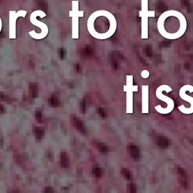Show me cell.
<instances>
[{
    "mask_svg": "<svg viewBox=\"0 0 193 193\" xmlns=\"http://www.w3.org/2000/svg\"><path fill=\"white\" fill-rule=\"evenodd\" d=\"M163 91H166L167 93H170V92L172 91V88L169 85H160L157 88L156 93H155L157 98L159 100L166 103L167 106L165 108H163L161 105H159V106H156L155 107V110H156L159 114L167 115V114L170 113V112L173 111V108H174V101L171 98L167 97L166 95H165L163 93Z\"/></svg>",
    "mask_w": 193,
    "mask_h": 193,
    "instance_id": "1",
    "label": "cell"
},
{
    "mask_svg": "<svg viewBox=\"0 0 193 193\" xmlns=\"http://www.w3.org/2000/svg\"><path fill=\"white\" fill-rule=\"evenodd\" d=\"M75 70L78 73H81V72H82V67H81V66L80 64L77 63V64L75 65Z\"/></svg>",
    "mask_w": 193,
    "mask_h": 193,
    "instance_id": "19",
    "label": "cell"
},
{
    "mask_svg": "<svg viewBox=\"0 0 193 193\" xmlns=\"http://www.w3.org/2000/svg\"><path fill=\"white\" fill-rule=\"evenodd\" d=\"M29 93L32 98H37L39 96V86L36 82H30L29 85Z\"/></svg>",
    "mask_w": 193,
    "mask_h": 193,
    "instance_id": "10",
    "label": "cell"
},
{
    "mask_svg": "<svg viewBox=\"0 0 193 193\" xmlns=\"http://www.w3.org/2000/svg\"><path fill=\"white\" fill-rule=\"evenodd\" d=\"M149 86L142 85V113H149Z\"/></svg>",
    "mask_w": 193,
    "mask_h": 193,
    "instance_id": "8",
    "label": "cell"
},
{
    "mask_svg": "<svg viewBox=\"0 0 193 193\" xmlns=\"http://www.w3.org/2000/svg\"><path fill=\"white\" fill-rule=\"evenodd\" d=\"M45 192H48V193L54 192V190L51 189V187H46V188L45 189Z\"/></svg>",
    "mask_w": 193,
    "mask_h": 193,
    "instance_id": "22",
    "label": "cell"
},
{
    "mask_svg": "<svg viewBox=\"0 0 193 193\" xmlns=\"http://www.w3.org/2000/svg\"><path fill=\"white\" fill-rule=\"evenodd\" d=\"M92 174L93 175V177H101V174H102L101 169H100V167H97V166L93 167V169H92Z\"/></svg>",
    "mask_w": 193,
    "mask_h": 193,
    "instance_id": "14",
    "label": "cell"
},
{
    "mask_svg": "<svg viewBox=\"0 0 193 193\" xmlns=\"http://www.w3.org/2000/svg\"><path fill=\"white\" fill-rule=\"evenodd\" d=\"M134 77L133 75L126 76V85L124 87V91L126 92L127 98V109L126 112L128 113H133V93L134 92L138 91V85H134L133 84Z\"/></svg>",
    "mask_w": 193,
    "mask_h": 193,
    "instance_id": "5",
    "label": "cell"
},
{
    "mask_svg": "<svg viewBox=\"0 0 193 193\" xmlns=\"http://www.w3.org/2000/svg\"><path fill=\"white\" fill-rule=\"evenodd\" d=\"M61 166L63 168L69 167V159L66 152H61Z\"/></svg>",
    "mask_w": 193,
    "mask_h": 193,
    "instance_id": "11",
    "label": "cell"
},
{
    "mask_svg": "<svg viewBox=\"0 0 193 193\" xmlns=\"http://www.w3.org/2000/svg\"><path fill=\"white\" fill-rule=\"evenodd\" d=\"M27 14V11L20 10L18 11H9V21H10V38L14 39L15 38L16 33V21L17 17H24Z\"/></svg>",
    "mask_w": 193,
    "mask_h": 193,
    "instance_id": "7",
    "label": "cell"
},
{
    "mask_svg": "<svg viewBox=\"0 0 193 193\" xmlns=\"http://www.w3.org/2000/svg\"><path fill=\"white\" fill-rule=\"evenodd\" d=\"M155 11L148 9V0H141V10L139 11V17H141V39H148V18L149 17H155Z\"/></svg>",
    "mask_w": 193,
    "mask_h": 193,
    "instance_id": "2",
    "label": "cell"
},
{
    "mask_svg": "<svg viewBox=\"0 0 193 193\" xmlns=\"http://www.w3.org/2000/svg\"><path fill=\"white\" fill-rule=\"evenodd\" d=\"M149 75H150V73H149V72L147 69H144V70H143L142 73H141V76L143 79H148L149 77Z\"/></svg>",
    "mask_w": 193,
    "mask_h": 193,
    "instance_id": "18",
    "label": "cell"
},
{
    "mask_svg": "<svg viewBox=\"0 0 193 193\" xmlns=\"http://www.w3.org/2000/svg\"><path fill=\"white\" fill-rule=\"evenodd\" d=\"M98 149H99V151L101 153H105L107 151V149H106V146L104 144H102V143H99L98 144Z\"/></svg>",
    "mask_w": 193,
    "mask_h": 193,
    "instance_id": "17",
    "label": "cell"
},
{
    "mask_svg": "<svg viewBox=\"0 0 193 193\" xmlns=\"http://www.w3.org/2000/svg\"><path fill=\"white\" fill-rule=\"evenodd\" d=\"M48 105L51 107H58L61 104V101H60L59 98H57V96L56 95H51V98H49L48 99Z\"/></svg>",
    "mask_w": 193,
    "mask_h": 193,
    "instance_id": "13",
    "label": "cell"
},
{
    "mask_svg": "<svg viewBox=\"0 0 193 193\" xmlns=\"http://www.w3.org/2000/svg\"><path fill=\"white\" fill-rule=\"evenodd\" d=\"M73 122L74 127H75L76 130H79L81 134H85L86 133L85 126V124H84V123L82 122V121H81V119H79V118H77V117H74Z\"/></svg>",
    "mask_w": 193,
    "mask_h": 193,
    "instance_id": "9",
    "label": "cell"
},
{
    "mask_svg": "<svg viewBox=\"0 0 193 193\" xmlns=\"http://www.w3.org/2000/svg\"><path fill=\"white\" fill-rule=\"evenodd\" d=\"M86 106H87V104H86V100L85 98H83L82 100L80 102V112L82 114H85L86 112Z\"/></svg>",
    "mask_w": 193,
    "mask_h": 193,
    "instance_id": "15",
    "label": "cell"
},
{
    "mask_svg": "<svg viewBox=\"0 0 193 193\" xmlns=\"http://www.w3.org/2000/svg\"><path fill=\"white\" fill-rule=\"evenodd\" d=\"M46 156L50 161L53 160V153H51V151H48V152H47Z\"/></svg>",
    "mask_w": 193,
    "mask_h": 193,
    "instance_id": "20",
    "label": "cell"
},
{
    "mask_svg": "<svg viewBox=\"0 0 193 193\" xmlns=\"http://www.w3.org/2000/svg\"><path fill=\"white\" fill-rule=\"evenodd\" d=\"M35 117L36 120L38 122H42V114L41 110H36V113H35Z\"/></svg>",
    "mask_w": 193,
    "mask_h": 193,
    "instance_id": "16",
    "label": "cell"
},
{
    "mask_svg": "<svg viewBox=\"0 0 193 193\" xmlns=\"http://www.w3.org/2000/svg\"><path fill=\"white\" fill-rule=\"evenodd\" d=\"M38 16H39L40 17L43 18V17H46V14H45V12H44L43 11L37 10L33 11L30 15L31 23H32L33 24L37 26V27H40V28L42 29V33H41V34H37V33H35L34 31H32V32L30 33V34L32 36V37L36 38V39H42V38H44V37L48 34V27L46 26V24L40 22L39 20H37L36 17Z\"/></svg>",
    "mask_w": 193,
    "mask_h": 193,
    "instance_id": "4",
    "label": "cell"
},
{
    "mask_svg": "<svg viewBox=\"0 0 193 193\" xmlns=\"http://www.w3.org/2000/svg\"><path fill=\"white\" fill-rule=\"evenodd\" d=\"M79 0L72 1V10L69 11V17H73V38H78V27H79V17H84V11L79 10Z\"/></svg>",
    "mask_w": 193,
    "mask_h": 193,
    "instance_id": "6",
    "label": "cell"
},
{
    "mask_svg": "<svg viewBox=\"0 0 193 193\" xmlns=\"http://www.w3.org/2000/svg\"><path fill=\"white\" fill-rule=\"evenodd\" d=\"M45 137V130L42 128H35V138L37 142H41Z\"/></svg>",
    "mask_w": 193,
    "mask_h": 193,
    "instance_id": "12",
    "label": "cell"
},
{
    "mask_svg": "<svg viewBox=\"0 0 193 193\" xmlns=\"http://www.w3.org/2000/svg\"><path fill=\"white\" fill-rule=\"evenodd\" d=\"M98 113L101 117H105V112L103 108H99L98 109Z\"/></svg>",
    "mask_w": 193,
    "mask_h": 193,
    "instance_id": "21",
    "label": "cell"
},
{
    "mask_svg": "<svg viewBox=\"0 0 193 193\" xmlns=\"http://www.w3.org/2000/svg\"><path fill=\"white\" fill-rule=\"evenodd\" d=\"M186 91L193 93V86L190 85H185L183 87H181V88L179 91L180 98L182 100L189 103L190 104V106L187 108L184 105H181V106H178V110L182 113L185 114V115H190V114L193 113V98L192 97H190L189 95H187Z\"/></svg>",
    "mask_w": 193,
    "mask_h": 193,
    "instance_id": "3",
    "label": "cell"
},
{
    "mask_svg": "<svg viewBox=\"0 0 193 193\" xmlns=\"http://www.w3.org/2000/svg\"><path fill=\"white\" fill-rule=\"evenodd\" d=\"M0 113H5V108L0 104Z\"/></svg>",
    "mask_w": 193,
    "mask_h": 193,
    "instance_id": "23",
    "label": "cell"
}]
</instances>
